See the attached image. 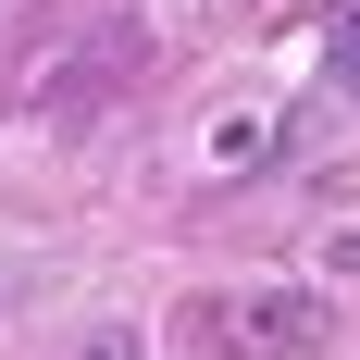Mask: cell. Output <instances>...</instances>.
Here are the masks:
<instances>
[{
    "instance_id": "6da1fadb",
    "label": "cell",
    "mask_w": 360,
    "mask_h": 360,
    "mask_svg": "<svg viewBox=\"0 0 360 360\" xmlns=\"http://www.w3.org/2000/svg\"><path fill=\"white\" fill-rule=\"evenodd\" d=\"M186 335L212 360H311L335 335V298H311V286H224V298L186 311Z\"/></svg>"
},
{
    "instance_id": "7a4b0ae2",
    "label": "cell",
    "mask_w": 360,
    "mask_h": 360,
    "mask_svg": "<svg viewBox=\"0 0 360 360\" xmlns=\"http://www.w3.org/2000/svg\"><path fill=\"white\" fill-rule=\"evenodd\" d=\"M335 87H348V100H360V13H348V25H335Z\"/></svg>"
},
{
    "instance_id": "3957f363",
    "label": "cell",
    "mask_w": 360,
    "mask_h": 360,
    "mask_svg": "<svg viewBox=\"0 0 360 360\" xmlns=\"http://www.w3.org/2000/svg\"><path fill=\"white\" fill-rule=\"evenodd\" d=\"M87 360H137V335H100V348H87Z\"/></svg>"
}]
</instances>
